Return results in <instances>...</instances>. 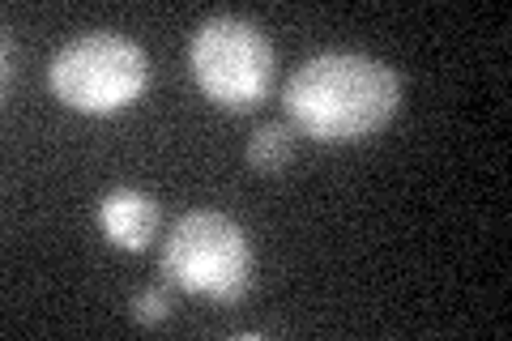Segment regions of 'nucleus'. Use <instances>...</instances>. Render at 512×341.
Here are the masks:
<instances>
[{
  "mask_svg": "<svg viewBox=\"0 0 512 341\" xmlns=\"http://www.w3.org/2000/svg\"><path fill=\"white\" fill-rule=\"evenodd\" d=\"M286 116L303 137L363 141L380 133L402 107V77L384 60L359 52H325L303 60L286 81Z\"/></svg>",
  "mask_w": 512,
  "mask_h": 341,
  "instance_id": "1",
  "label": "nucleus"
},
{
  "mask_svg": "<svg viewBox=\"0 0 512 341\" xmlns=\"http://www.w3.org/2000/svg\"><path fill=\"white\" fill-rule=\"evenodd\" d=\"M158 269L171 286L214 303H239L252 286V243L227 214L197 209L167 231Z\"/></svg>",
  "mask_w": 512,
  "mask_h": 341,
  "instance_id": "2",
  "label": "nucleus"
},
{
  "mask_svg": "<svg viewBox=\"0 0 512 341\" xmlns=\"http://www.w3.org/2000/svg\"><path fill=\"white\" fill-rule=\"evenodd\" d=\"M146 81V52L111 30H90V35L69 39L47 69V86L56 99L73 111H86V116H107V111L128 107L146 90Z\"/></svg>",
  "mask_w": 512,
  "mask_h": 341,
  "instance_id": "3",
  "label": "nucleus"
},
{
  "mask_svg": "<svg viewBox=\"0 0 512 341\" xmlns=\"http://www.w3.org/2000/svg\"><path fill=\"white\" fill-rule=\"evenodd\" d=\"M188 64L205 99L227 111H252L274 81V47L265 30L248 18H205L188 43Z\"/></svg>",
  "mask_w": 512,
  "mask_h": 341,
  "instance_id": "4",
  "label": "nucleus"
},
{
  "mask_svg": "<svg viewBox=\"0 0 512 341\" xmlns=\"http://www.w3.org/2000/svg\"><path fill=\"white\" fill-rule=\"evenodd\" d=\"M99 226L116 248L141 252L150 248V239L158 231V201L137 188H111L99 201Z\"/></svg>",
  "mask_w": 512,
  "mask_h": 341,
  "instance_id": "5",
  "label": "nucleus"
},
{
  "mask_svg": "<svg viewBox=\"0 0 512 341\" xmlns=\"http://www.w3.org/2000/svg\"><path fill=\"white\" fill-rule=\"evenodd\" d=\"M295 158V128L286 124H265L248 137V162L261 175H278L286 162Z\"/></svg>",
  "mask_w": 512,
  "mask_h": 341,
  "instance_id": "6",
  "label": "nucleus"
},
{
  "mask_svg": "<svg viewBox=\"0 0 512 341\" xmlns=\"http://www.w3.org/2000/svg\"><path fill=\"white\" fill-rule=\"evenodd\" d=\"M167 316H171V295L163 286H146L133 299V320L137 324H163Z\"/></svg>",
  "mask_w": 512,
  "mask_h": 341,
  "instance_id": "7",
  "label": "nucleus"
}]
</instances>
